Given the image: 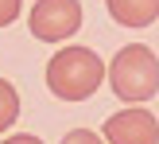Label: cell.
Segmentation results:
<instances>
[{
    "instance_id": "obj_1",
    "label": "cell",
    "mask_w": 159,
    "mask_h": 144,
    "mask_svg": "<svg viewBox=\"0 0 159 144\" xmlns=\"http://www.w3.org/2000/svg\"><path fill=\"white\" fill-rule=\"evenodd\" d=\"M105 82V59L89 47H62L47 62V86L62 101H85Z\"/></svg>"
},
{
    "instance_id": "obj_2",
    "label": "cell",
    "mask_w": 159,
    "mask_h": 144,
    "mask_svg": "<svg viewBox=\"0 0 159 144\" xmlns=\"http://www.w3.org/2000/svg\"><path fill=\"white\" fill-rule=\"evenodd\" d=\"M105 74H109L113 94L120 101H128V105H144V101H152L159 94V59H155L152 47H144V43L120 47L113 55Z\"/></svg>"
},
{
    "instance_id": "obj_3",
    "label": "cell",
    "mask_w": 159,
    "mask_h": 144,
    "mask_svg": "<svg viewBox=\"0 0 159 144\" xmlns=\"http://www.w3.org/2000/svg\"><path fill=\"white\" fill-rule=\"evenodd\" d=\"M27 27L43 43H62L82 27V0H35Z\"/></svg>"
},
{
    "instance_id": "obj_4",
    "label": "cell",
    "mask_w": 159,
    "mask_h": 144,
    "mask_svg": "<svg viewBox=\"0 0 159 144\" xmlns=\"http://www.w3.org/2000/svg\"><path fill=\"white\" fill-rule=\"evenodd\" d=\"M105 144H159V121L144 105H128L105 121Z\"/></svg>"
},
{
    "instance_id": "obj_5",
    "label": "cell",
    "mask_w": 159,
    "mask_h": 144,
    "mask_svg": "<svg viewBox=\"0 0 159 144\" xmlns=\"http://www.w3.org/2000/svg\"><path fill=\"white\" fill-rule=\"evenodd\" d=\"M120 27H152L159 20V0H105Z\"/></svg>"
},
{
    "instance_id": "obj_6",
    "label": "cell",
    "mask_w": 159,
    "mask_h": 144,
    "mask_svg": "<svg viewBox=\"0 0 159 144\" xmlns=\"http://www.w3.org/2000/svg\"><path fill=\"white\" fill-rule=\"evenodd\" d=\"M16 117H20V94H16V86L8 78H0V132L12 129Z\"/></svg>"
},
{
    "instance_id": "obj_7",
    "label": "cell",
    "mask_w": 159,
    "mask_h": 144,
    "mask_svg": "<svg viewBox=\"0 0 159 144\" xmlns=\"http://www.w3.org/2000/svg\"><path fill=\"white\" fill-rule=\"evenodd\" d=\"M62 144H105V140H101L93 129H74V132H66V137H62Z\"/></svg>"
},
{
    "instance_id": "obj_8",
    "label": "cell",
    "mask_w": 159,
    "mask_h": 144,
    "mask_svg": "<svg viewBox=\"0 0 159 144\" xmlns=\"http://www.w3.org/2000/svg\"><path fill=\"white\" fill-rule=\"evenodd\" d=\"M23 0H0V27H8V23H16V16H20Z\"/></svg>"
},
{
    "instance_id": "obj_9",
    "label": "cell",
    "mask_w": 159,
    "mask_h": 144,
    "mask_svg": "<svg viewBox=\"0 0 159 144\" xmlns=\"http://www.w3.org/2000/svg\"><path fill=\"white\" fill-rule=\"evenodd\" d=\"M4 144H43L39 137H31V132H16V137H8Z\"/></svg>"
}]
</instances>
